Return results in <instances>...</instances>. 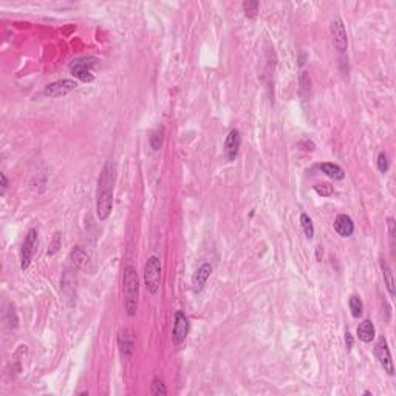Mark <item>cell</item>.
I'll list each match as a JSON object with an SVG mask.
<instances>
[{"label": "cell", "instance_id": "6da1fadb", "mask_svg": "<svg viewBox=\"0 0 396 396\" xmlns=\"http://www.w3.org/2000/svg\"><path fill=\"white\" fill-rule=\"evenodd\" d=\"M116 183V163L109 160L98 178L96 191V215L101 221H106L113 211V191Z\"/></svg>", "mask_w": 396, "mask_h": 396}, {"label": "cell", "instance_id": "7a4b0ae2", "mask_svg": "<svg viewBox=\"0 0 396 396\" xmlns=\"http://www.w3.org/2000/svg\"><path fill=\"white\" fill-rule=\"evenodd\" d=\"M122 296H124V306L127 314L135 316L138 308V296H139V279L136 268L132 265H127L124 268L122 276Z\"/></svg>", "mask_w": 396, "mask_h": 396}, {"label": "cell", "instance_id": "3957f363", "mask_svg": "<svg viewBox=\"0 0 396 396\" xmlns=\"http://www.w3.org/2000/svg\"><path fill=\"white\" fill-rule=\"evenodd\" d=\"M144 282L150 294H156L161 286V262L158 257H149L144 266Z\"/></svg>", "mask_w": 396, "mask_h": 396}, {"label": "cell", "instance_id": "277c9868", "mask_svg": "<svg viewBox=\"0 0 396 396\" xmlns=\"http://www.w3.org/2000/svg\"><path fill=\"white\" fill-rule=\"evenodd\" d=\"M99 62L98 57L93 56H87V57H81V59H76L73 60V64L70 65L71 73L82 82H92L95 76H93V67Z\"/></svg>", "mask_w": 396, "mask_h": 396}, {"label": "cell", "instance_id": "5b68a950", "mask_svg": "<svg viewBox=\"0 0 396 396\" xmlns=\"http://www.w3.org/2000/svg\"><path fill=\"white\" fill-rule=\"evenodd\" d=\"M36 246H37V231L33 227L28 231L25 240L22 243V249H20V268L25 271L28 269L30 263H31V259H33V254L36 251Z\"/></svg>", "mask_w": 396, "mask_h": 396}, {"label": "cell", "instance_id": "8992f818", "mask_svg": "<svg viewBox=\"0 0 396 396\" xmlns=\"http://www.w3.org/2000/svg\"><path fill=\"white\" fill-rule=\"evenodd\" d=\"M77 89V82L71 81V79H62V81H56L53 84H48L44 90V95L48 98H62L68 93L74 92Z\"/></svg>", "mask_w": 396, "mask_h": 396}, {"label": "cell", "instance_id": "52a82bcc", "mask_svg": "<svg viewBox=\"0 0 396 396\" xmlns=\"http://www.w3.org/2000/svg\"><path fill=\"white\" fill-rule=\"evenodd\" d=\"M374 355H376V359L379 361L381 367L384 368V371H387L390 376H393L394 374V367H393L391 355H390V350H388V345H387V339L384 336H381L378 339V344L374 347Z\"/></svg>", "mask_w": 396, "mask_h": 396}, {"label": "cell", "instance_id": "ba28073f", "mask_svg": "<svg viewBox=\"0 0 396 396\" xmlns=\"http://www.w3.org/2000/svg\"><path fill=\"white\" fill-rule=\"evenodd\" d=\"M189 333V321L186 318V314L183 311H177L175 312V322H174V328H172V342L174 345H181Z\"/></svg>", "mask_w": 396, "mask_h": 396}, {"label": "cell", "instance_id": "9c48e42d", "mask_svg": "<svg viewBox=\"0 0 396 396\" xmlns=\"http://www.w3.org/2000/svg\"><path fill=\"white\" fill-rule=\"evenodd\" d=\"M330 31H331V36H333V44L338 50L339 54H344L348 48V37H347V31H345V27L342 24L341 19H336L331 22V27H330Z\"/></svg>", "mask_w": 396, "mask_h": 396}, {"label": "cell", "instance_id": "30bf717a", "mask_svg": "<svg viewBox=\"0 0 396 396\" xmlns=\"http://www.w3.org/2000/svg\"><path fill=\"white\" fill-rule=\"evenodd\" d=\"M240 145H242V135L237 129H232L227 133L226 141H224V156H226L227 161L235 160L237 155H239Z\"/></svg>", "mask_w": 396, "mask_h": 396}, {"label": "cell", "instance_id": "8fae6325", "mask_svg": "<svg viewBox=\"0 0 396 396\" xmlns=\"http://www.w3.org/2000/svg\"><path fill=\"white\" fill-rule=\"evenodd\" d=\"M118 347H119V351H121V356L122 358H130L132 353H133V347H135V342H133V335L130 330H121L119 335H118Z\"/></svg>", "mask_w": 396, "mask_h": 396}, {"label": "cell", "instance_id": "7c38bea8", "mask_svg": "<svg viewBox=\"0 0 396 396\" xmlns=\"http://www.w3.org/2000/svg\"><path fill=\"white\" fill-rule=\"evenodd\" d=\"M212 273V266L209 263H203L192 276V286H194V291L195 293H200L203 289V286L206 285L209 276Z\"/></svg>", "mask_w": 396, "mask_h": 396}, {"label": "cell", "instance_id": "4fadbf2b", "mask_svg": "<svg viewBox=\"0 0 396 396\" xmlns=\"http://www.w3.org/2000/svg\"><path fill=\"white\" fill-rule=\"evenodd\" d=\"M335 231L341 237H350L355 232V223H353L351 217H348L345 214L338 215L335 220Z\"/></svg>", "mask_w": 396, "mask_h": 396}, {"label": "cell", "instance_id": "5bb4252c", "mask_svg": "<svg viewBox=\"0 0 396 396\" xmlns=\"http://www.w3.org/2000/svg\"><path fill=\"white\" fill-rule=\"evenodd\" d=\"M374 335H376V330H374V325H373L371 321H364V322L359 324V327H358V338L362 342H365V344L371 342L374 339Z\"/></svg>", "mask_w": 396, "mask_h": 396}, {"label": "cell", "instance_id": "9a60e30c", "mask_svg": "<svg viewBox=\"0 0 396 396\" xmlns=\"http://www.w3.org/2000/svg\"><path fill=\"white\" fill-rule=\"evenodd\" d=\"M319 169H321L327 177H330V178H333V180H342V178L345 177L344 169H342L341 166H338V164L322 163V164L319 166Z\"/></svg>", "mask_w": 396, "mask_h": 396}, {"label": "cell", "instance_id": "2e32d148", "mask_svg": "<svg viewBox=\"0 0 396 396\" xmlns=\"http://www.w3.org/2000/svg\"><path fill=\"white\" fill-rule=\"evenodd\" d=\"M381 268H382V276H384V282H385V286H387V291L390 293V296H394V280H393V273L391 269L388 268V265L385 262L381 263Z\"/></svg>", "mask_w": 396, "mask_h": 396}, {"label": "cell", "instance_id": "e0dca14e", "mask_svg": "<svg viewBox=\"0 0 396 396\" xmlns=\"http://www.w3.org/2000/svg\"><path fill=\"white\" fill-rule=\"evenodd\" d=\"M71 260H73V263H74L77 268H86V265L89 263L87 254H86L81 248H79V246L73 249V253H71Z\"/></svg>", "mask_w": 396, "mask_h": 396}, {"label": "cell", "instance_id": "ac0fdd59", "mask_svg": "<svg viewBox=\"0 0 396 396\" xmlns=\"http://www.w3.org/2000/svg\"><path fill=\"white\" fill-rule=\"evenodd\" d=\"M150 393H152L153 396H164V394H168V388H166L164 382H163L160 378H155V379L152 381Z\"/></svg>", "mask_w": 396, "mask_h": 396}, {"label": "cell", "instance_id": "d6986e66", "mask_svg": "<svg viewBox=\"0 0 396 396\" xmlns=\"http://www.w3.org/2000/svg\"><path fill=\"white\" fill-rule=\"evenodd\" d=\"M300 224H302V227H303V232H305V235H306V239L311 240L312 237H314V226H312L311 218H309L306 214H302V215H300Z\"/></svg>", "mask_w": 396, "mask_h": 396}, {"label": "cell", "instance_id": "ffe728a7", "mask_svg": "<svg viewBox=\"0 0 396 396\" xmlns=\"http://www.w3.org/2000/svg\"><path fill=\"white\" fill-rule=\"evenodd\" d=\"M348 305H350V311H351L353 318H359L362 314V300L358 296H351Z\"/></svg>", "mask_w": 396, "mask_h": 396}, {"label": "cell", "instance_id": "44dd1931", "mask_svg": "<svg viewBox=\"0 0 396 396\" xmlns=\"http://www.w3.org/2000/svg\"><path fill=\"white\" fill-rule=\"evenodd\" d=\"M243 11L246 17L249 19L256 17L259 13V2H256V0H246V2H243Z\"/></svg>", "mask_w": 396, "mask_h": 396}, {"label": "cell", "instance_id": "7402d4cb", "mask_svg": "<svg viewBox=\"0 0 396 396\" xmlns=\"http://www.w3.org/2000/svg\"><path fill=\"white\" fill-rule=\"evenodd\" d=\"M163 144V129H158L152 136H150V145L153 150H160Z\"/></svg>", "mask_w": 396, "mask_h": 396}, {"label": "cell", "instance_id": "603a6c76", "mask_svg": "<svg viewBox=\"0 0 396 396\" xmlns=\"http://www.w3.org/2000/svg\"><path fill=\"white\" fill-rule=\"evenodd\" d=\"M378 169H379L381 174H385L388 171V158L384 152H381L378 155Z\"/></svg>", "mask_w": 396, "mask_h": 396}, {"label": "cell", "instance_id": "cb8c5ba5", "mask_svg": "<svg viewBox=\"0 0 396 396\" xmlns=\"http://www.w3.org/2000/svg\"><path fill=\"white\" fill-rule=\"evenodd\" d=\"M314 191L321 197H330L333 194V187L330 184H318V186H314Z\"/></svg>", "mask_w": 396, "mask_h": 396}, {"label": "cell", "instance_id": "d4e9b609", "mask_svg": "<svg viewBox=\"0 0 396 396\" xmlns=\"http://www.w3.org/2000/svg\"><path fill=\"white\" fill-rule=\"evenodd\" d=\"M59 245H60V234L57 232V234L54 235V240H53L51 249H48V256H53L54 253H57V249H59Z\"/></svg>", "mask_w": 396, "mask_h": 396}, {"label": "cell", "instance_id": "484cf974", "mask_svg": "<svg viewBox=\"0 0 396 396\" xmlns=\"http://www.w3.org/2000/svg\"><path fill=\"white\" fill-rule=\"evenodd\" d=\"M345 347H347V351H350L353 348V336L348 330L345 331Z\"/></svg>", "mask_w": 396, "mask_h": 396}, {"label": "cell", "instance_id": "4316f807", "mask_svg": "<svg viewBox=\"0 0 396 396\" xmlns=\"http://www.w3.org/2000/svg\"><path fill=\"white\" fill-rule=\"evenodd\" d=\"M0 181H2V195H4L7 187H8V178H7L5 174H0Z\"/></svg>", "mask_w": 396, "mask_h": 396}]
</instances>
